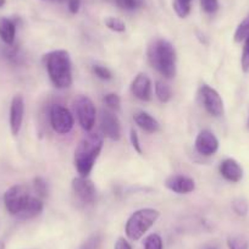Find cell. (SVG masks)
Returning <instances> with one entry per match:
<instances>
[{
    "mask_svg": "<svg viewBox=\"0 0 249 249\" xmlns=\"http://www.w3.org/2000/svg\"><path fill=\"white\" fill-rule=\"evenodd\" d=\"M44 65L50 81L57 89L71 87L72 78V62L69 52L64 49L53 50L44 55Z\"/></svg>",
    "mask_w": 249,
    "mask_h": 249,
    "instance_id": "obj_1",
    "label": "cell"
},
{
    "mask_svg": "<svg viewBox=\"0 0 249 249\" xmlns=\"http://www.w3.org/2000/svg\"><path fill=\"white\" fill-rule=\"evenodd\" d=\"M150 65L165 78H172L176 75V50L175 47L164 38L154 39L147 50Z\"/></svg>",
    "mask_w": 249,
    "mask_h": 249,
    "instance_id": "obj_2",
    "label": "cell"
},
{
    "mask_svg": "<svg viewBox=\"0 0 249 249\" xmlns=\"http://www.w3.org/2000/svg\"><path fill=\"white\" fill-rule=\"evenodd\" d=\"M104 145V138L99 133H89L86 136L75 150V167L80 176L88 177L92 172L95 160L99 157Z\"/></svg>",
    "mask_w": 249,
    "mask_h": 249,
    "instance_id": "obj_3",
    "label": "cell"
},
{
    "mask_svg": "<svg viewBox=\"0 0 249 249\" xmlns=\"http://www.w3.org/2000/svg\"><path fill=\"white\" fill-rule=\"evenodd\" d=\"M159 217V210L153 209V208H143V209L136 210L126 222V226H124L126 236L132 241H138L152 229Z\"/></svg>",
    "mask_w": 249,
    "mask_h": 249,
    "instance_id": "obj_4",
    "label": "cell"
},
{
    "mask_svg": "<svg viewBox=\"0 0 249 249\" xmlns=\"http://www.w3.org/2000/svg\"><path fill=\"white\" fill-rule=\"evenodd\" d=\"M31 197V191L26 184H15L10 187L4 195V204L9 214L18 217L25 209Z\"/></svg>",
    "mask_w": 249,
    "mask_h": 249,
    "instance_id": "obj_5",
    "label": "cell"
},
{
    "mask_svg": "<svg viewBox=\"0 0 249 249\" xmlns=\"http://www.w3.org/2000/svg\"><path fill=\"white\" fill-rule=\"evenodd\" d=\"M73 109H75L76 115H77L81 127L86 132H89L94 127L95 117H97V110H95L92 100L86 97V95H80L73 102Z\"/></svg>",
    "mask_w": 249,
    "mask_h": 249,
    "instance_id": "obj_6",
    "label": "cell"
},
{
    "mask_svg": "<svg viewBox=\"0 0 249 249\" xmlns=\"http://www.w3.org/2000/svg\"><path fill=\"white\" fill-rule=\"evenodd\" d=\"M50 124L59 135H68L72 131L75 120L68 107L55 104L50 110Z\"/></svg>",
    "mask_w": 249,
    "mask_h": 249,
    "instance_id": "obj_7",
    "label": "cell"
},
{
    "mask_svg": "<svg viewBox=\"0 0 249 249\" xmlns=\"http://www.w3.org/2000/svg\"><path fill=\"white\" fill-rule=\"evenodd\" d=\"M199 95L208 114L214 117H220L224 115V102L216 89L208 85H202Z\"/></svg>",
    "mask_w": 249,
    "mask_h": 249,
    "instance_id": "obj_8",
    "label": "cell"
},
{
    "mask_svg": "<svg viewBox=\"0 0 249 249\" xmlns=\"http://www.w3.org/2000/svg\"><path fill=\"white\" fill-rule=\"evenodd\" d=\"M72 191L78 199L85 204H92L94 203L97 197V190L95 186L88 177L78 176L72 179Z\"/></svg>",
    "mask_w": 249,
    "mask_h": 249,
    "instance_id": "obj_9",
    "label": "cell"
},
{
    "mask_svg": "<svg viewBox=\"0 0 249 249\" xmlns=\"http://www.w3.org/2000/svg\"><path fill=\"white\" fill-rule=\"evenodd\" d=\"M100 128L103 136L111 141H119L121 138V126L115 114L109 110H102L100 114Z\"/></svg>",
    "mask_w": 249,
    "mask_h": 249,
    "instance_id": "obj_10",
    "label": "cell"
},
{
    "mask_svg": "<svg viewBox=\"0 0 249 249\" xmlns=\"http://www.w3.org/2000/svg\"><path fill=\"white\" fill-rule=\"evenodd\" d=\"M219 149V141L210 130H202L196 138V150L203 157H212Z\"/></svg>",
    "mask_w": 249,
    "mask_h": 249,
    "instance_id": "obj_11",
    "label": "cell"
},
{
    "mask_svg": "<svg viewBox=\"0 0 249 249\" xmlns=\"http://www.w3.org/2000/svg\"><path fill=\"white\" fill-rule=\"evenodd\" d=\"M23 115H25V100H23L22 95L16 94L11 100L10 116H9L10 130L14 136H18L20 133L21 127H22Z\"/></svg>",
    "mask_w": 249,
    "mask_h": 249,
    "instance_id": "obj_12",
    "label": "cell"
},
{
    "mask_svg": "<svg viewBox=\"0 0 249 249\" xmlns=\"http://www.w3.org/2000/svg\"><path fill=\"white\" fill-rule=\"evenodd\" d=\"M165 187L177 195H188L196 190V182L188 176L172 175L165 179Z\"/></svg>",
    "mask_w": 249,
    "mask_h": 249,
    "instance_id": "obj_13",
    "label": "cell"
},
{
    "mask_svg": "<svg viewBox=\"0 0 249 249\" xmlns=\"http://www.w3.org/2000/svg\"><path fill=\"white\" fill-rule=\"evenodd\" d=\"M131 93L137 99L142 100V102H149V100H152V81L148 77V75L141 72L136 76L135 80L131 83Z\"/></svg>",
    "mask_w": 249,
    "mask_h": 249,
    "instance_id": "obj_14",
    "label": "cell"
},
{
    "mask_svg": "<svg viewBox=\"0 0 249 249\" xmlns=\"http://www.w3.org/2000/svg\"><path fill=\"white\" fill-rule=\"evenodd\" d=\"M219 170L221 176L230 182L236 183V182L241 181L243 177V169L234 159H225L220 164Z\"/></svg>",
    "mask_w": 249,
    "mask_h": 249,
    "instance_id": "obj_15",
    "label": "cell"
},
{
    "mask_svg": "<svg viewBox=\"0 0 249 249\" xmlns=\"http://www.w3.org/2000/svg\"><path fill=\"white\" fill-rule=\"evenodd\" d=\"M133 120H135L136 124H137L138 127H141L143 131H145L148 133H155L160 128V124L158 122V120L145 111L136 112L133 115Z\"/></svg>",
    "mask_w": 249,
    "mask_h": 249,
    "instance_id": "obj_16",
    "label": "cell"
},
{
    "mask_svg": "<svg viewBox=\"0 0 249 249\" xmlns=\"http://www.w3.org/2000/svg\"><path fill=\"white\" fill-rule=\"evenodd\" d=\"M43 208H44V203H43L42 198H39L38 196H32L25 209L22 210V213L18 217L21 220L33 219V217L38 216L43 212Z\"/></svg>",
    "mask_w": 249,
    "mask_h": 249,
    "instance_id": "obj_17",
    "label": "cell"
},
{
    "mask_svg": "<svg viewBox=\"0 0 249 249\" xmlns=\"http://www.w3.org/2000/svg\"><path fill=\"white\" fill-rule=\"evenodd\" d=\"M16 37V23L11 18H0V38L6 45H13Z\"/></svg>",
    "mask_w": 249,
    "mask_h": 249,
    "instance_id": "obj_18",
    "label": "cell"
},
{
    "mask_svg": "<svg viewBox=\"0 0 249 249\" xmlns=\"http://www.w3.org/2000/svg\"><path fill=\"white\" fill-rule=\"evenodd\" d=\"M4 56L8 60L10 64L13 65H21L25 61V56H23V53L21 52L20 48H18L16 45H9L5 50H4Z\"/></svg>",
    "mask_w": 249,
    "mask_h": 249,
    "instance_id": "obj_19",
    "label": "cell"
},
{
    "mask_svg": "<svg viewBox=\"0 0 249 249\" xmlns=\"http://www.w3.org/2000/svg\"><path fill=\"white\" fill-rule=\"evenodd\" d=\"M154 89H155V95H157V98L159 99V102L167 103L170 102V99L172 98L171 87H170L166 82H164V81L158 80L157 82H155Z\"/></svg>",
    "mask_w": 249,
    "mask_h": 249,
    "instance_id": "obj_20",
    "label": "cell"
},
{
    "mask_svg": "<svg viewBox=\"0 0 249 249\" xmlns=\"http://www.w3.org/2000/svg\"><path fill=\"white\" fill-rule=\"evenodd\" d=\"M191 3H192V0H174L172 8H174L175 13L178 18H184L190 15Z\"/></svg>",
    "mask_w": 249,
    "mask_h": 249,
    "instance_id": "obj_21",
    "label": "cell"
},
{
    "mask_svg": "<svg viewBox=\"0 0 249 249\" xmlns=\"http://www.w3.org/2000/svg\"><path fill=\"white\" fill-rule=\"evenodd\" d=\"M249 35V14L243 18L241 23L237 27L236 32H234V42L239 43L242 40H244L247 38V36Z\"/></svg>",
    "mask_w": 249,
    "mask_h": 249,
    "instance_id": "obj_22",
    "label": "cell"
},
{
    "mask_svg": "<svg viewBox=\"0 0 249 249\" xmlns=\"http://www.w3.org/2000/svg\"><path fill=\"white\" fill-rule=\"evenodd\" d=\"M33 190H35L36 196H38L39 198H45L48 197V193H49V188H48V183L45 182L44 178L42 177H36L33 179Z\"/></svg>",
    "mask_w": 249,
    "mask_h": 249,
    "instance_id": "obj_23",
    "label": "cell"
},
{
    "mask_svg": "<svg viewBox=\"0 0 249 249\" xmlns=\"http://www.w3.org/2000/svg\"><path fill=\"white\" fill-rule=\"evenodd\" d=\"M114 3L122 10L133 11L143 5V0H114Z\"/></svg>",
    "mask_w": 249,
    "mask_h": 249,
    "instance_id": "obj_24",
    "label": "cell"
},
{
    "mask_svg": "<svg viewBox=\"0 0 249 249\" xmlns=\"http://www.w3.org/2000/svg\"><path fill=\"white\" fill-rule=\"evenodd\" d=\"M105 26H107L109 30L114 31V32L117 33H122L126 31V25H124V21L121 18H105Z\"/></svg>",
    "mask_w": 249,
    "mask_h": 249,
    "instance_id": "obj_25",
    "label": "cell"
},
{
    "mask_svg": "<svg viewBox=\"0 0 249 249\" xmlns=\"http://www.w3.org/2000/svg\"><path fill=\"white\" fill-rule=\"evenodd\" d=\"M227 247H229V249H249V244L247 239L241 236L229 237Z\"/></svg>",
    "mask_w": 249,
    "mask_h": 249,
    "instance_id": "obj_26",
    "label": "cell"
},
{
    "mask_svg": "<svg viewBox=\"0 0 249 249\" xmlns=\"http://www.w3.org/2000/svg\"><path fill=\"white\" fill-rule=\"evenodd\" d=\"M92 71L98 78L103 81H110L112 78V72L104 65H99V64H94L92 66Z\"/></svg>",
    "mask_w": 249,
    "mask_h": 249,
    "instance_id": "obj_27",
    "label": "cell"
},
{
    "mask_svg": "<svg viewBox=\"0 0 249 249\" xmlns=\"http://www.w3.org/2000/svg\"><path fill=\"white\" fill-rule=\"evenodd\" d=\"M232 209L239 216H246L248 214V203L243 198H236V199L232 202Z\"/></svg>",
    "mask_w": 249,
    "mask_h": 249,
    "instance_id": "obj_28",
    "label": "cell"
},
{
    "mask_svg": "<svg viewBox=\"0 0 249 249\" xmlns=\"http://www.w3.org/2000/svg\"><path fill=\"white\" fill-rule=\"evenodd\" d=\"M144 249H162V239L158 233H152L145 238Z\"/></svg>",
    "mask_w": 249,
    "mask_h": 249,
    "instance_id": "obj_29",
    "label": "cell"
},
{
    "mask_svg": "<svg viewBox=\"0 0 249 249\" xmlns=\"http://www.w3.org/2000/svg\"><path fill=\"white\" fill-rule=\"evenodd\" d=\"M103 102L111 110L120 109V105H121V99H120V97L116 93H107V94H105L104 98H103Z\"/></svg>",
    "mask_w": 249,
    "mask_h": 249,
    "instance_id": "obj_30",
    "label": "cell"
},
{
    "mask_svg": "<svg viewBox=\"0 0 249 249\" xmlns=\"http://www.w3.org/2000/svg\"><path fill=\"white\" fill-rule=\"evenodd\" d=\"M100 244H102V236L99 233H94L83 242L81 249H99Z\"/></svg>",
    "mask_w": 249,
    "mask_h": 249,
    "instance_id": "obj_31",
    "label": "cell"
},
{
    "mask_svg": "<svg viewBox=\"0 0 249 249\" xmlns=\"http://www.w3.org/2000/svg\"><path fill=\"white\" fill-rule=\"evenodd\" d=\"M241 64H242V70H243L244 72H248L249 71V35L247 36V38L244 39V47H243V52H242Z\"/></svg>",
    "mask_w": 249,
    "mask_h": 249,
    "instance_id": "obj_32",
    "label": "cell"
},
{
    "mask_svg": "<svg viewBox=\"0 0 249 249\" xmlns=\"http://www.w3.org/2000/svg\"><path fill=\"white\" fill-rule=\"evenodd\" d=\"M200 5L207 14H214L219 9V0H200Z\"/></svg>",
    "mask_w": 249,
    "mask_h": 249,
    "instance_id": "obj_33",
    "label": "cell"
},
{
    "mask_svg": "<svg viewBox=\"0 0 249 249\" xmlns=\"http://www.w3.org/2000/svg\"><path fill=\"white\" fill-rule=\"evenodd\" d=\"M130 141H131V144H132L133 149L138 153V154H142L143 150H142V145H141L140 142V137H138L137 132H136L135 128H131V132H130Z\"/></svg>",
    "mask_w": 249,
    "mask_h": 249,
    "instance_id": "obj_34",
    "label": "cell"
},
{
    "mask_svg": "<svg viewBox=\"0 0 249 249\" xmlns=\"http://www.w3.org/2000/svg\"><path fill=\"white\" fill-rule=\"evenodd\" d=\"M114 249H132V247L128 243L127 239H124V237H120V238H117V241L115 242Z\"/></svg>",
    "mask_w": 249,
    "mask_h": 249,
    "instance_id": "obj_35",
    "label": "cell"
},
{
    "mask_svg": "<svg viewBox=\"0 0 249 249\" xmlns=\"http://www.w3.org/2000/svg\"><path fill=\"white\" fill-rule=\"evenodd\" d=\"M69 1V10H70L71 14L76 15V14L80 11L81 8V0H68Z\"/></svg>",
    "mask_w": 249,
    "mask_h": 249,
    "instance_id": "obj_36",
    "label": "cell"
},
{
    "mask_svg": "<svg viewBox=\"0 0 249 249\" xmlns=\"http://www.w3.org/2000/svg\"><path fill=\"white\" fill-rule=\"evenodd\" d=\"M6 0H0V8H3L4 5H5Z\"/></svg>",
    "mask_w": 249,
    "mask_h": 249,
    "instance_id": "obj_37",
    "label": "cell"
},
{
    "mask_svg": "<svg viewBox=\"0 0 249 249\" xmlns=\"http://www.w3.org/2000/svg\"><path fill=\"white\" fill-rule=\"evenodd\" d=\"M0 249H5V243L0 241Z\"/></svg>",
    "mask_w": 249,
    "mask_h": 249,
    "instance_id": "obj_38",
    "label": "cell"
},
{
    "mask_svg": "<svg viewBox=\"0 0 249 249\" xmlns=\"http://www.w3.org/2000/svg\"><path fill=\"white\" fill-rule=\"evenodd\" d=\"M208 249H216V248H214V247H210V248H208Z\"/></svg>",
    "mask_w": 249,
    "mask_h": 249,
    "instance_id": "obj_39",
    "label": "cell"
},
{
    "mask_svg": "<svg viewBox=\"0 0 249 249\" xmlns=\"http://www.w3.org/2000/svg\"><path fill=\"white\" fill-rule=\"evenodd\" d=\"M105 1H114V0H105Z\"/></svg>",
    "mask_w": 249,
    "mask_h": 249,
    "instance_id": "obj_40",
    "label": "cell"
},
{
    "mask_svg": "<svg viewBox=\"0 0 249 249\" xmlns=\"http://www.w3.org/2000/svg\"><path fill=\"white\" fill-rule=\"evenodd\" d=\"M248 124H249V120H248Z\"/></svg>",
    "mask_w": 249,
    "mask_h": 249,
    "instance_id": "obj_41",
    "label": "cell"
}]
</instances>
